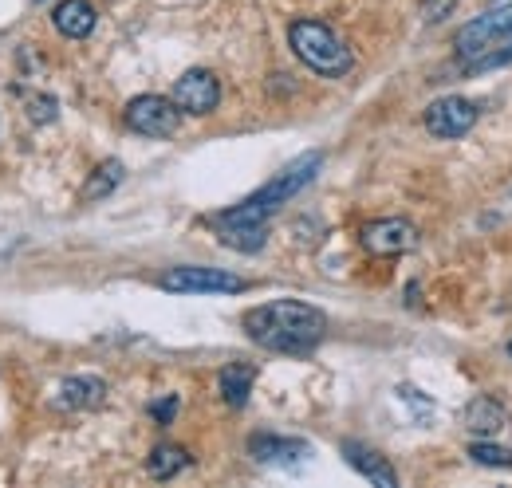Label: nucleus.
<instances>
[{
	"label": "nucleus",
	"instance_id": "obj_4",
	"mask_svg": "<svg viewBox=\"0 0 512 488\" xmlns=\"http://www.w3.org/2000/svg\"><path fill=\"white\" fill-rule=\"evenodd\" d=\"M158 288L174 292V296H233V292H245V280L233 276V272H221V268H197V264H186V268H170L158 276Z\"/></svg>",
	"mask_w": 512,
	"mask_h": 488
},
{
	"label": "nucleus",
	"instance_id": "obj_9",
	"mask_svg": "<svg viewBox=\"0 0 512 488\" xmlns=\"http://www.w3.org/2000/svg\"><path fill=\"white\" fill-rule=\"evenodd\" d=\"M359 241L371 256H402V252H410L418 244V229L410 221H402V217H383V221L363 225Z\"/></svg>",
	"mask_w": 512,
	"mask_h": 488
},
{
	"label": "nucleus",
	"instance_id": "obj_22",
	"mask_svg": "<svg viewBox=\"0 0 512 488\" xmlns=\"http://www.w3.org/2000/svg\"><path fill=\"white\" fill-rule=\"evenodd\" d=\"M150 414H154L158 422H170V418L178 414V398H162V402H154V406H150Z\"/></svg>",
	"mask_w": 512,
	"mask_h": 488
},
{
	"label": "nucleus",
	"instance_id": "obj_2",
	"mask_svg": "<svg viewBox=\"0 0 512 488\" xmlns=\"http://www.w3.org/2000/svg\"><path fill=\"white\" fill-rule=\"evenodd\" d=\"M320 166H323L320 150H312V154L296 158L292 166H284L272 182L264 185V189H256L253 197H245L241 205H233V209L217 213V217H213V225H264V221H268L284 201H292L304 185L320 174Z\"/></svg>",
	"mask_w": 512,
	"mask_h": 488
},
{
	"label": "nucleus",
	"instance_id": "obj_20",
	"mask_svg": "<svg viewBox=\"0 0 512 488\" xmlns=\"http://www.w3.org/2000/svg\"><path fill=\"white\" fill-rule=\"evenodd\" d=\"M505 63H512V44L473 56V60H469V71H493V67H505Z\"/></svg>",
	"mask_w": 512,
	"mask_h": 488
},
{
	"label": "nucleus",
	"instance_id": "obj_12",
	"mask_svg": "<svg viewBox=\"0 0 512 488\" xmlns=\"http://www.w3.org/2000/svg\"><path fill=\"white\" fill-rule=\"evenodd\" d=\"M103 398H107V382L95 378V374L67 378L60 386V406L64 410H95V406H103Z\"/></svg>",
	"mask_w": 512,
	"mask_h": 488
},
{
	"label": "nucleus",
	"instance_id": "obj_7",
	"mask_svg": "<svg viewBox=\"0 0 512 488\" xmlns=\"http://www.w3.org/2000/svg\"><path fill=\"white\" fill-rule=\"evenodd\" d=\"M170 99H174V107L186 111V115H213L217 103H221V83H217L213 71L193 67V71H186V75L174 83V95H170Z\"/></svg>",
	"mask_w": 512,
	"mask_h": 488
},
{
	"label": "nucleus",
	"instance_id": "obj_13",
	"mask_svg": "<svg viewBox=\"0 0 512 488\" xmlns=\"http://www.w3.org/2000/svg\"><path fill=\"white\" fill-rule=\"evenodd\" d=\"M95 20H99V16H95V8H91L87 0H60L56 12H52V24L60 28V36H67V40L91 36Z\"/></svg>",
	"mask_w": 512,
	"mask_h": 488
},
{
	"label": "nucleus",
	"instance_id": "obj_10",
	"mask_svg": "<svg viewBox=\"0 0 512 488\" xmlns=\"http://www.w3.org/2000/svg\"><path fill=\"white\" fill-rule=\"evenodd\" d=\"M249 453H253L260 465H280V469H296L300 461L312 457V445L308 441H296V437H272V433H256L249 441Z\"/></svg>",
	"mask_w": 512,
	"mask_h": 488
},
{
	"label": "nucleus",
	"instance_id": "obj_18",
	"mask_svg": "<svg viewBox=\"0 0 512 488\" xmlns=\"http://www.w3.org/2000/svg\"><path fill=\"white\" fill-rule=\"evenodd\" d=\"M123 174H127V170H123V162H103V166L87 178V185H83V193H79V197H83V201H99V197H107L115 185L123 182Z\"/></svg>",
	"mask_w": 512,
	"mask_h": 488
},
{
	"label": "nucleus",
	"instance_id": "obj_1",
	"mask_svg": "<svg viewBox=\"0 0 512 488\" xmlns=\"http://www.w3.org/2000/svg\"><path fill=\"white\" fill-rule=\"evenodd\" d=\"M245 331L249 339L260 343L264 351L276 355H308L320 347V339L327 335V319L323 311L300 300H276L245 311Z\"/></svg>",
	"mask_w": 512,
	"mask_h": 488
},
{
	"label": "nucleus",
	"instance_id": "obj_14",
	"mask_svg": "<svg viewBox=\"0 0 512 488\" xmlns=\"http://www.w3.org/2000/svg\"><path fill=\"white\" fill-rule=\"evenodd\" d=\"M461 426L469 429V433H477V437H485V433L509 429V414H505V406H497L493 398H473V402L465 406V414H461Z\"/></svg>",
	"mask_w": 512,
	"mask_h": 488
},
{
	"label": "nucleus",
	"instance_id": "obj_15",
	"mask_svg": "<svg viewBox=\"0 0 512 488\" xmlns=\"http://www.w3.org/2000/svg\"><path fill=\"white\" fill-rule=\"evenodd\" d=\"M221 398L233 406V410H241L245 402H249V394H253V382H256V370L249 363H233L221 370Z\"/></svg>",
	"mask_w": 512,
	"mask_h": 488
},
{
	"label": "nucleus",
	"instance_id": "obj_6",
	"mask_svg": "<svg viewBox=\"0 0 512 488\" xmlns=\"http://www.w3.org/2000/svg\"><path fill=\"white\" fill-rule=\"evenodd\" d=\"M477 126V103L461 99V95H446V99H434L426 107V130L442 142H453V138H465L469 130Z\"/></svg>",
	"mask_w": 512,
	"mask_h": 488
},
{
	"label": "nucleus",
	"instance_id": "obj_17",
	"mask_svg": "<svg viewBox=\"0 0 512 488\" xmlns=\"http://www.w3.org/2000/svg\"><path fill=\"white\" fill-rule=\"evenodd\" d=\"M221 244L237 248V252H260L268 241V225H217Z\"/></svg>",
	"mask_w": 512,
	"mask_h": 488
},
{
	"label": "nucleus",
	"instance_id": "obj_23",
	"mask_svg": "<svg viewBox=\"0 0 512 488\" xmlns=\"http://www.w3.org/2000/svg\"><path fill=\"white\" fill-rule=\"evenodd\" d=\"M509 359H512V343H509Z\"/></svg>",
	"mask_w": 512,
	"mask_h": 488
},
{
	"label": "nucleus",
	"instance_id": "obj_11",
	"mask_svg": "<svg viewBox=\"0 0 512 488\" xmlns=\"http://www.w3.org/2000/svg\"><path fill=\"white\" fill-rule=\"evenodd\" d=\"M343 457H347V461H351V469H359V473H363L371 485H383V488L398 485V477H394L390 461H386L379 449L359 445V441H343Z\"/></svg>",
	"mask_w": 512,
	"mask_h": 488
},
{
	"label": "nucleus",
	"instance_id": "obj_8",
	"mask_svg": "<svg viewBox=\"0 0 512 488\" xmlns=\"http://www.w3.org/2000/svg\"><path fill=\"white\" fill-rule=\"evenodd\" d=\"M505 36H512V4L509 8L489 12V16L469 20V24L457 32V52H461L465 60H473V56L489 52V48H493L497 40H505Z\"/></svg>",
	"mask_w": 512,
	"mask_h": 488
},
{
	"label": "nucleus",
	"instance_id": "obj_19",
	"mask_svg": "<svg viewBox=\"0 0 512 488\" xmlns=\"http://www.w3.org/2000/svg\"><path fill=\"white\" fill-rule=\"evenodd\" d=\"M469 457H473L477 465H489V469H512V449L493 445V441H477V445L469 449Z\"/></svg>",
	"mask_w": 512,
	"mask_h": 488
},
{
	"label": "nucleus",
	"instance_id": "obj_5",
	"mask_svg": "<svg viewBox=\"0 0 512 488\" xmlns=\"http://www.w3.org/2000/svg\"><path fill=\"white\" fill-rule=\"evenodd\" d=\"M178 107L174 99H162V95H138L127 103V126L134 134H146V138H170L178 130Z\"/></svg>",
	"mask_w": 512,
	"mask_h": 488
},
{
	"label": "nucleus",
	"instance_id": "obj_3",
	"mask_svg": "<svg viewBox=\"0 0 512 488\" xmlns=\"http://www.w3.org/2000/svg\"><path fill=\"white\" fill-rule=\"evenodd\" d=\"M288 44H292L296 60L304 63V67H312L323 79H339V75H347L351 63H355L351 48H347L327 24H320V20H296V24L288 28Z\"/></svg>",
	"mask_w": 512,
	"mask_h": 488
},
{
	"label": "nucleus",
	"instance_id": "obj_21",
	"mask_svg": "<svg viewBox=\"0 0 512 488\" xmlns=\"http://www.w3.org/2000/svg\"><path fill=\"white\" fill-rule=\"evenodd\" d=\"M32 119L36 122L56 119V99H32Z\"/></svg>",
	"mask_w": 512,
	"mask_h": 488
},
{
	"label": "nucleus",
	"instance_id": "obj_16",
	"mask_svg": "<svg viewBox=\"0 0 512 488\" xmlns=\"http://www.w3.org/2000/svg\"><path fill=\"white\" fill-rule=\"evenodd\" d=\"M182 469H190V453H186L182 445H158V449L146 457V473H150L154 481H170V477H178Z\"/></svg>",
	"mask_w": 512,
	"mask_h": 488
}]
</instances>
